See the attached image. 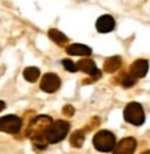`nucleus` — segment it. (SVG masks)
<instances>
[{"label": "nucleus", "instance_id": "0eeeda50", "mask_svg": "<svg viewBox=\"0 0 150 154\" xmlns=\"http://www.w3.org/2000/svg\"><path fill=\"white\" fill-rule=\"evenodd\" d=\"M136 140L131 137H128V138H123L122 140H120L114 151H112V154H134L135 149H136Z\"/></svg>", "mask_w": 150, "mask_h": 154}, {"label": "nucleus", "instance_id": "f8f14e48", "mask_svg": "<svg viewBox=\"0 0 150 154\" xmlns=\"http://www.w3.org/2000/svg\"><path fill=\"white\" fill-rule=\"evenodd\" d=\"M48 36L52 41H54L56 45H59L60 47H65L67 42H68V38L57 29H49Z\"/></svg>", "mask_w": 150, "mask_h": 154}, {"label": "nucleus", "instance_id": "2eb2a0df", "mask_svg": "<svg viewBox=\"0 0 150 154\" xmlns=\"http://www.w3.org/2000/svg\"><path fill=\"white\" fill-rule=\"evenodd\" d=\"M69 141H70V145L73 147H77V148L81 147L83 145V141H84V132L81 131V130L75 131L74 133L70 135Z\"/></svg>", "mask_w": 150, "mask_h": 154}, {"label": "nucleus", "instance_id": "f03ea898", "mask_svg": "<svg viewBox=\"0 0 150 154\" xmlns=\"http://www.w3.org/2000/svg\"><path fill=\"white\" fill-rule=\"evenodd\" d=\"M70 128V124L66 120L54 122L46 133V141L48 144H57L65 139Z\"/></svg>", "mask_w": 150, "mask_h": 154}, {"label": "nucleus", "instance_id": "aec40b11", "mask_svg": "<svg viewBox=\"0 0 150 154\" xmlns=\"http://www.w3.org/2000/svg\"><path fill=\"white\" fill-rule=\"evenodd\" d=\"M4 107H5V103H4V102H1V110H4Z\"/></svg>", "mask_w": 150, "mask_h": 154}, {"label": "nucleus", "instance_id": "f3484780", "mask_svg": "<svg viewBox=\"0 0 150 154\" xmlns=\"http://www.w3.org/2000/svg\"><path fill=\"white\" fill-rule=\"evenodd\" d=\"M62 64H64V67H65L66 70H68V71H70V72H76V71H79L77 64H75L74 62H73L72 60H69V58H65V60L62 61Z\"/></svg>", "mask_w": 150, "mask_h": 154}, {"label": "nucleus", "instance_id": "dca6fc26", "mask_svg": "<svg viewBox=\"0 0 150 154\" xmlns=\"http://www.w3.org/2000/svg\"><path fill=\"white\" fill-rule=\"evenodd\" d=\"M135 83H136V78L131 76L130 74H128V75L126 74V75H123V76H122L121 84L124 88H130V87H132Z\"/></svg>", "mask_w": 150, "mask_h": 154}, {"label": "nucleus", "instance_id": "9b49d317", "mask_svg": "<svg viewBox=\"0 0 150 154\" xmlns=\"http://www.w3.org/2000/svg\"><path fill=\"white\" fill-rule=\"evenodd\" d=\"M66 51L69 55H73V56H86V57H88V56L92 55V49L88 46L81 45V43H73V45L68 46L66 48Z\"/></svg>", "mask_w": 150, "mask_h": 154}, {"label": "nucleus", "instance_id": "a211bd4d", "mask_svg": "<svg viewBox=\"0 0 150 154\" xmlns=\"http://www.w3.org/2000/svg\"><path fill=\"white\" fill-rule=\"evenodd\" d=\"M64 115L67 116V117H72L73 116V113H74V107L72 105H66L65 107H64Z\"/></svg>", "mask_w": 150, "mask_h": 154}, {"label": "nucleus", "instance_id": "20e7f679", "mask_svg": "<svg viewBox=\"0 0 150 154\" xmlns=\"http://www.w3.org/2000/svg\"><path fill=\"white\" fill-rule=\"evenodd\" d=\"M123 117L128 123L135 126H141L145 119L143 107L140 103H136V102H131L126 106L123 111Z\"/></svg>", "mask_w": 150, "mask_h": 154}, {"label": "nucleus", "instance_id": "7ed1b4c3", "mask_svg": "<svg viewBox=\"0 0 150 154\" xmlns=\"http://www.w3.org/2000/svg\"><path fill=\"white\" fill-rule=\"evenodd\" d=\"M93 145L99 152L108 153V152L114 151V148L116 146V139H115V135L112 134L110 131L102 130L94 135Z\"/></svg>", "mask_w": 150, "mask_h": 154}, {"label": "nucleus", "instance_id": "39448f33", "mask_svg": "<svg viewBox=\"0 0 150 154\" xmlns=\"http://www.w3.org/2000/svg\"><path fill=\"white\" fill-rule=\"evenodd\" d=\"M21 125H22V120L18 116L8 115L0 118V131L1 132L15 134V133L20 132Z\"/></svg>", "mask_w": 150, "mask_h": 154}, {"label": "nucleus", "instance_id": "4468645a", "mask_svg": "<svg viewBox=\"0 0 150 154\" xmlns=\"http://www.w3.org/2000/svg\"><path fill=\"white\" fill-rule=\"evenodd\" d=\"M39 76H40V70L35 67H28L24 70V77H25V79L28 81V82H31V83L37 82Z\"/></svg>", "mask_w": 150, "mask_h": 154}, {"label": "nucleus", "instance_id": "6e6552de", "mask_svg": "<svg viewBox=\"0 0 150 154\" xmlns=\"http://www.w3.org/2000/svg\"><path fill=\"white\" fill-rule=\"evenodd\" d=\"M77 67H79V70H81V71H83L86 74H88L89 76L92 77H96V78H99L100 77V70L96 68V64H95V62H94L93 60H90V58H83V60H80L77 63Z\"/></svg>", "mask_w": 150, "mask_h": 154}, {"label": "nucleus", "instance_id": "6ab92c4d", "mask_svg": "<svg viewBox=\"0 0 150 154\" xmlns=\"http://www.w3.org/2000/svg\"><path fill=\"white\" fill-rule=\"evenodd\" d=\"M141 154H150V151L148 149V151H144L143 153H141Z\"/></svg>", "mask_w": 150, "mask_h": 154}, {"label": "nucleus", "instance_id": "f257e3e1", "mask_svg": "<svg viewBox=\"0 0 150 154\" xmlns=\"http://www.w3.org/2000/svg\"><path fill=\"white\" fill-rule=\"evenodd\" d=\"M54 122L49 116H38L35 118H33L29 124H28L27 128H26V135L33 141L34 147L38 149H42L47 146L46 141V133L49 130V127L52 126Z\"/></svg>", "mask_w": 150, "mask_h": 154}, {"label": "nucleus", "instance_id": "ddd939ff", "mask_svg": "<svg viewBox=\"0 0 150 154\" xmlns=\"http://www.w3.org/2000/svg\"><path fill=\"white\" fill-rule=\"evenodd\" d=\"M121 64H122V60L120 56H112V57L107 58L103 69L107 72H115L119 68L121 67Z\"/></svg>", "mask_w": 150, "mask_h": 154}, {"label": "nucleus", "instance_id": "1a4fd4ad", "mask_svg": "<svg viewBox=\"0 0 150 154\" xmlns=\"http://www.w3.org/2000/svg\"><path fill=\"white\" fill-rule=\"evenodd\" d=\"M148 69H149V64L147 60H137L130 66L129 74L137 79V78H142L145 76L148 72Z\"/></svg>", "mask_w": 150, "mask_h": 154}, {"label": "nucleus", "instance_id": "423d86ee", "mask_svg": "<svg viewBox=\"0 0 150 154\" xmlns=\"http://www.w3.org/2000/svg\"><path fill=\"white\" fill-rule=\"evenodd\" d=\"M61 85V79L59 78L57 75L53 74V72H48L46 75H44L41 83H40V88L42 91H45L47 94H53Z\"/></svg>", "mask_w": 150, "mask_h": 154}, {"label": "nucleus", "instance_id": "9d476101", "mask_svg": "<svg viewBox=\"0 0 150 154\" xmlns=\"http://www.w3.org/2000/svg\"><path fill=\"white\" fill-rule=\"evenodd\" d=\"M115 28V20L112 15L104 14L101 15L96 21V29L100 33H109Z\"/></svg>", "mask_w": 150, "mask_h": 154}]
</instances>
